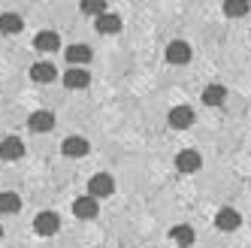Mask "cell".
<instances>
[{"label":"cell","mask_w":251,"mask_h":248,"mask_svg":"<svg viewBox=\"0 0 251 248\" xmlns=\"http://www.w3.org/2000/svg\"><path fill=\"white\" fill-rule=\"evenodd\" d=\"M200 167H203V157H200V151L185 149V151H178V154H176V170H178V173L191 175V173H200Z\"/></svg>","instance_id":"obj_2"},{"label":"cell","mask_w":251,"mask_h":248,"mask_svg":"<svg viewBox=\"0 0 251 248\" xmlns=\"http://www.w3.org/2000/svg\"><path fill=\"white\" fill-rule=\"evenodd\" d=\"M224 97H227L224 85H209L206 91H203V103H206V106H221V103H224Z\"/></svg>","instance_id":"obj_19"},{"label":"cell","mask_w":251,"mask_h":248,"mask_svg":"<svg viewBox=\"0 0 251 248\" xmlns=\"http://www.w3.org/2000/svg\"><path fill=\"white\" fill-rule=\"evenodd\" d=\"M82 12H88V15H106V3L103 0H88V3H82Z\"/></svg>","instance_id":"obj_21"},{"label":"cell","mask_w":251,"mask_h":248,"mask_svg":"<svg viewBox=\"0 0 251 248\" xmlns=\"http://www.w3.org/2000/svg\"><path fill=\"white\" fill-rule=\"evenodd\" d=\"M170 239H173L176 245H182V248H191V245H194V230H191L188 224H176V227L170 230Z\"/></svg>","instance_id":"obj_14"},{"label":"cell","mask_w":251,"mask_h":248,"mask_svg":"<svg viewBox=\"0 0 251 248\" xmlns=\"http://www.w3.org/2000/svg\"><path fill=\"white\" fill-rule=\"evenodd\" d=\"M22 27H25L22 15H15V12H3V15H0V33H19Z\"/></svg>","instance_id":"obj_16"},{"label":"cell","mask_w":251,"mask_h":248,"mask_svg":"<svg viewBox=\"0 0 251 248\" xmlns=\"http://www.w3.org/2000/svg\"><path fill=\"white\" fill-rule=\"evenodd\" d=\"M112 194H115V179L109 173L91 175V182H88V197H94L100 203V197H112Z\"/></svg>","instance_id":"obj_1"},{"label":"cell","mask_w":251,"mask_h":248,"mask_svg":"<svg viewBox=\"0 0 251 248\" xmlns=\"http://www.w3.org/2000/svg\"><path fill=\"white\" fill-rule=\"evenodd\" d=\"M167 61H170V64H178V67L188 64V61H191V46L182 43V40L170 43V46H167Z\"/></svg>","instance_id":"obj_9"},{"label":"cell","mask_w":251,"mask_h":248,"mask_svg":"<svg viewBox=\"0 0 251 248\" xmlns=\"http://www.w3.org/2000/svg\"><path fill=\"white\" fill-rule=\"evenodd\" d=\"M55 76H58V70H55V64H49V61H40V64H33V67H30V79H33V82H40V85L51 82Z\"/></svg>","instance_id":"obj_13"},{"label":"cell","mask_w":251,"mask_h":248,"mask_svg":"<svg viewBox=\"0 0 251 248\" xmlns=\"http://www.w3.org/2000/svg\"><path fill=\"white\" fill-rule=\"evenodd\" d=\"M33 46H37V51H58L61 49V37L55 30H40L37 40H33Z\"/></svg>","instance_id":"obj_12"},{"label":"cell","mask_w":251,"mask_h":248,"mask_svg":"<svg viewBox=\"0 0 251 248\" xmlns=\"http://www.w3.org/2000/svg\"><path fill=\"white\" fill-rule=\"evenodd\" d=\"M0 236H3V227H0Z\"/></svg>","instance_id":"obj_22"},{"label":"cell","mask_w":251,"mask_h":248,"mask_svg":"<svg viewBox=\"0 0 251 248\" xmlns=\"http://www.w3.org/2000/svg\"><path fill=\"white\" fill-rule=\"evenodd\" d=\"M64 85L70 88V91H76V88H88L91 85V73H88L85 67H73L64 73Z\"/></svg>","instance_id":"obj_8"},{"label":"cell","mask_w":251,"mask_h":248,"mask_svg":"<svg viewBox=\"0 0 251 248\" xmlns=\"http://www.w3.org/2000/svg\"><path fill=\"white\" fill-rule=\"evenodd\" d=\"M224 15H230V19H242V15H248V3L245 0H227Z\"/></svg>","instance_id":"obj_20"},{"label":"cell","mask_w":251,"mask_h":248,"mask_svg":"<svg viewBox=\"0 0 251 248\" xmlns=\"http://www.w3.org/2000/svg\"><path fill=\"white\" fill-rule=\"evenodd\" d=\"M64 55H67V61L73 64V67H76V64L82 67V64H88V61H91V49L76 43V46H67V51H64Z\"/></svg>","instance_id":"obj_15"},{"label":"cell","mask_w":251,"mask_h":248,"mask_svg":"<svg viewBox=\"0 0 251 248\" xmlns=\"http://www.w3.org/2000/svg\"><path fill=\"white\" fill-rule=\"evenodd\" d=\"M97 212H100V203H97L94 197H79V200L73 203V215H76L79 221H91V218H97Z\"/></svg>","instance_id":"obj_5"},{"label":"cell","mask_w":251,"mask_h":248,"mask_svg":"<svg viewBox=\"0 0 251 248\" xmlns=\"http://www.w3.org/2000/svg\"><path fill=\"white\" fill-rule=\"evenodd\" d=\"M167 121H170V127H176V130H188L194 124V109H191V106H176V109H170Z\"/></svg>","instance_id":"obj_4"},{"label":"cell","mask_w":251,"mask_h":248,"mask_svg":"<svg viewBox=\"0 0 251 248\" xmlns=\"http://www.w3.org/2000/svg\"><path fill=\"white\" fill-rule=\"evenodd\" d=\"M61 151H64L67 157H85L88 151H91V143H88L85 136H67L64 146H61Z\"/></svg>","instance_id":"obj_6"},{"label":"cell","mask_w":251,"mask_h":248,"mask_svg":"<svg viewBox=\"0 0 251 248\" xmlns=\"http://www.w3.org/2000/svg\"><path fill=\"white\" fill-rule=\"evenodd\" d=\"M22 154H25V143H22L19 136L0 139V157H3V161H19Z\"/></svg>","instance_id":"obj_7"},{"label":"cell","mask_w":251,"mask_h":248,"mask_svg":"<svg viewBox=\"0 0 251 248\" xmlns=\"http://www.w3.org/2000/svg\"><path fill=\"white\" fill-rule=\"evenodd\" d=\"M27 127H30V130H37V133H46V130H51V127H55V115H51V112H46V109H40V112H30V118H27Z\"/></svg>","instance_id":"obj_10"},{"label":"cell","mask_w":251,"mask_h":248,"mask_svg":"<svg viewBox=\"0 0 251 248\" xmlns=\"http://www.w3.org/2000/svg\"><path fill=\"white\" fill-rule=\"evenodd\" d=\"M19 209H22V200H19V194H12V191L0 194V215H15Z\"/></svg>","instance_id":"obj_18"},{"label":"cell","mask_w":251,"mask_h":248,"mask_svg":"<svg viewBox=\"0 0 251 248\" xmlns=\"http://www.w3.org/2000/svg\"><path fill=\"white\" fill-rule=\"evenodd\" d=\"M58 227H61L58 212H40L37 221H33V230H37L40 236H55V233H58Z\"/></svg>","instance_id":"obj_3"},{"label":"cell","mask_w":251,"mask_h":248,"mask_svg":"<svg viewBox=\"0 0 251 248\" xmlns=\"http://www.w3.org/2000/svg\"><path fill=\"white\" fill-rule=\"evenodd\" d=\"M239 224H242V218H239L236 209H221L218 215H215V227H218V230H227V233H230V230H236Z\"/></svg>","instance_id":"obj_11"},{"label":"cell","mask_w":251,"mask_h":248,"mask_svg":"<svg viewBox=\"0 0 251 248\" xmlns=\"http://www.w3.org/2000/svg\"><path fill=\"white\" fill-rule=\"evenodd\" d=\"M94 25H97V30H100V33H118V30H121V19H118L115 12L100 15V19H97Z\"/></svg>","instance_id":"obj_17"}]
</instances>
